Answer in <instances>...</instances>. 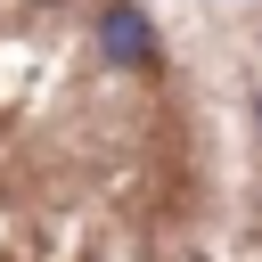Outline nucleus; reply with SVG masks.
I'll return each instance as SVG.
<instances>
[{"mask_svg": "<svg viewBox=\"0 0 262 262\" xmlns=\"http://www.w3.org/2000/svg\"><path fill=\"white\" fill-rule=\"evenodd\" d=\"M98 49H106L115 66H131V74L164 66V41H156V25H147L139 0H106V16H98Z\"/></svg>", "mask_w": 262, "mask_h": 262, "instance_id": "1", "label": "nucleus"}]
</instances>
